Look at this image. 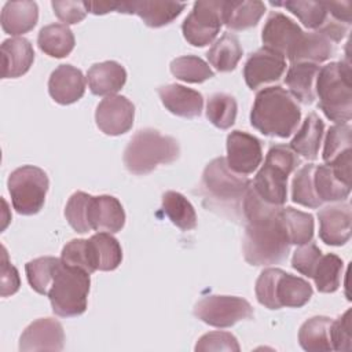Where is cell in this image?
Returning a JSON list of instances; mask_svg holds the SVG:
<instances>
[{
  "label": "cell",
  "instance_id": "cell-11",
  "mask_svg": "<svg viewBox=\"0 0 352 352\" xmlns=\"http://www.w3.org/2000/svg\"><path fill=\"white\" fill-rule=\"evenodd\" d=\"M227 165L239 175L253 173L263 161L261 142L243 131H232L227 136Z\"/></svg>",
  "mask_w": 352,
  "mask_h": 352
},
{
  "label": "cell",
  "instance_id": "cell-12",
  "mask_svg": "<svg viewBox=\"0 0 352 352\" xmlns=\"http://www.w3.org/2000/svg\"><path fill=\"white\" fill-rule=\"evenodd\" d=\"M135 118L133 103L122 95H111L102 99L95 111V121L98 128L110 136L126 133Z\"/></svg>",
  "mask_w": 352,
  "mask_h": 352
},
{
  "label": "cell",
  "instance_id": "cell-17",
  "mask_svg": "<svg viewBox=\"0 0 352 352\" xmlns=\"http://www.w3.org/2000/svg\"><path fill=\"white\" fill-rule=\"evenodd\" d=\"M184 7V3L176 1H118L117 12L135 14L147 26L161 28L176 19Z\"/></svg>",
  "mask_w": 352,
  "mask_h": 352
},
{
  "label": "cell",
  "instance_id": "cell-23",
  "mask_svg": "<svg viewBox=\"0 0 352 352\" xmlns=\"http://www.w3.org/2000/svg\"><path fill=\"white\" fill-rule=\"evenodd\" d=\"M88 241V256L94 271H113L122 261L120 242L110 232H98Z\"/></svg>",
  "mask_w": 352,
  "mask_h": 352
},
{
  "label": "cell",
  "instance_id": "cell-7",
  "mask_svg": "<svg viewBox=\"0 0 352 352\" xmlns=\"http://www.w3.org/2000/svg\"><path fill=\"white\" fill-rule=\"evenodd\" d=\"M89 285L91 279L87 271L67 265L59 258L47 294L54 314L62 318L84 314L87 309Z\"/></svg>",
  "mask_w": 352,
  "mask_h": 352
},
{
  "label": "cell",
  "instance_id": "cell-40",
  "mask_svg": "<svg viewBox=\"0 0 352 352\" xmlns=\"http://www.w3.org/2000/svg\"><path fill=\"white\" fill-rule=\"evenodd\" d=\"M236 110L235 98L223 92L213 94L206 103V117L219 129H228L234 125Z\"/></svg>",
  "mask_w": 352,
  "mask_h": 352
},
{
  "label": "cell",
  "instance_id": "cell-18",
  "mask_svg": "<svg viewBox=\"0 0 352 352\" xmlns=\"http://www.w3.org/2000/svg\"><path fill=\"white\" fill-rule=\"evenodd\" d=\"M48 92L59 104H72L85 92V77L72 65H59L50 76Z\"/></svg>",
  "mask_w": 352,
  "mask_h": 352
},
{
  "label": "cell",
  "instance_id": "cell-41",
  "mask_svg": "<svg viewBox=\"0 0 352 352\" xmlns=\"http://www.w3.org/2000/svg\"><path fill=\"white\" fill-rule=\"evenodd\" d=\"M351 132H352V128L349 124H336L330 126V129L326 133L324 147L322 154L326 165H330L344 157L352 155Z\"/></svg>",
  "mask_w": 352,
  "mask_h": 352
},
{
  "label": "cell",
  "instance_id": "cell-8",
  "mask_svg": "<svg viewBox=\"0 0 352 352\" xmlns=\"http://www.w3.org/2000/svg\"><path fill=\"white\" fill-rule=\"evenodd\" d=\"M7 186L14 209L19 214L32 216L44 206L50 182L41 168L23 165L11 172Z\"/></svg>",
  "mask_w": 352,
  "mask_h": 352
},
{
  "label": "cell",
  "instance_id": "cell-42",
  "mask_svg": "<svg viewBox=\"0 0 352 352\" xmlns=\"http://www.w3.org/2000/svg\"><path fill=\"white\" fill-rule=\"evenodd\" d=\"M59 258L44 256L29 261L25 265L28 282L38 294H48Z\"/></svg>",
  "mask_w": 352,
  "mask_h": 352
},
{
  "label": "cell",
  "instance_id": "cell-39",
  "mask_svg": "<svg viewBox=\"0 0 352 352\" xmlns=\"http://www.w3.org/2000/svg\"><path fill=\"white\" fill-rule=\"evenodd\" d=\"M314 172H315V165L307 164L296 172L292 182V201L294 204H298L311 209H316L322 205V201L318 198L315 191Z\"/></svg>",
  "mask_w": 352,
  "mask_h": 352
},
{
  "label": "cell",
  "instance_id": "cell-25",
  "mask_svg": "<svg viewBox=\"0 0 352 352\" xmlns=\"http://www.w3.org/2000/svg\"><path fill=\"white\" fill-rule=\"evenodd\" d=\"M319 73V65L292 63L286 72L285 82L289 94L302 104H311L316 99L315 84Z\"/></svg>",
  "mask_w": 352,
  "mask_h": 352
},
{
  "label": "cell",
  "instance_id": "cell-37",
  "mask_svg": "<svg viewBox=\"0 0 352 352\" xmlns=\"http://www.w3.org/2000/svg\"><path fill=\"white\" fill-rule=\"evenodd\" d=\"M271 4L285 7L287 11L294 14L305 28L314 29L315 32L320 30L329 18L326 1L292 0V1H283V3L271 1Z\"/></svg>",
  "mask_w": 352,
  "mask_h": 352
},
{
  "label": "cell",
  "instance_id": "cell-14",
  "mask_svg": "<svg viewBox=\"0 0 352 352\" xmlns=\"http://www.w3.org/2000/svg\"><path fill=\"white\" fill-rule=\"evenodd\" d=\"M286 70V59L280 54L265 47L250 54L245 66L243 77L250 89L278 81Z\"/></svg>",
  "mask_w": 352,
  "mask_h": 352
},
{
  "label": "cell",
  "instance_id": "cell-3",
  "mask_svg": "<svg viewBox=\"0 0 352 352\" xmlns=\"http://www.w3.org/2000/svg\"><path fill=\"white\" fill-rule=\"evenodd\" d=\"M315 92L319 109L336 124H348L352 117V84L348 62H330L319 69Z\"/></svg>",
  "mask_w": 352,
  "mask_h": 352
},
{
  "label": "cell",
  "instance_id": "cell-24",
  "mask_svg": "<svg viewBox=\"0 0 352 352\" xmlns=\"http://www.w3.org/2000/svg\"><path fill=\"white\" fill-rule=\"evenodd\" d=\"M38 21V7L34 1H7L1 10V28L11 36L30 32Z\"/></svg>",
  "mask_w": 352,
  "mask_h": 352
},
{
  "label": "cell",
  "instance_id": "cell-34",
  "mask_svg": "<svg viewBox=\"0 0 352 352\" xmlns=\"http://www.w3.org/2000/svg\"><path fill=\"white\" fill-rule=\"evenodd\" d=\"M280 220L289 236L290 245H304L314 238V216L292 206L280 208Z\"/></svg>",
  "mask_w": 352,
  "mask_h": 352
},
{
  "label": "cell",
  "instance_id": "cell-46",
  "mask_svg": "<svg viewBox=\"0 0 352 352\" xmlns=\"http://www.w3.org/2000/svg\"><path fill=\"white\" fill-rule=\"evenodd\" d=\"M239 344L235 338V336H232L228 331H210L204 334L195 345V351L197 352H208V351H234L238 352Z\"/></svg>",
  "mask_w": 352,
  "mask_h": 352
},
{
  "label": "cell",
  "instance_id": "cell-47",
  "mask_svg": "<svg viewBox=\"0 0 352 352\" xmlns=\"http://www.w3.org/2000/svg\"><path fill=\"white\" fill-rule=\"evenodd\" d=\"M351 309H346L330 324V341L333 351H351L352 334H351Z\"/></svg>",
  "mask_w": 352,
  "mask_h": 352
},
{
  "label": "cell",
  "instance_id": "cell-36",
  "mask_svg": "<svg viewBox=\"0 0 352 352\" xmlns=\"http://www.w3.org/2000/svg\"><path fill=\"white\" fill-rule=\"evenodd\" d=\"M344 272L342 260L334 254H322L318 264L314 268L311 278L315 282L318 292L320 293H334L340 285Z\"/></svg>",
  "mask_w": 352,
  "mask_h": 352
},
{
  "label": "cell",
  "instance_id": "cell-21",
  "mask_svg": "<svg viewBox=\"0 0 352 352\" xmlns=\"http://www.w3.org/2000/svg\"><path fill=\"white\" fill-rule=\"evenodd\" d=\"M34 60V51L29 40L23 37L7 38L1 44L3 78H16L23 76Z\"/></svg>",
  "mask_w": 352,
  "mask_h": 352
},
{
  "label": "cell",
  "instance_id": "cell-48",
  "mask_svg": "<svg viewBox=\"0 0 352 352\" xmlns=\"http://www.w3.org/2000/svg\"><path fill=\"white\" fill-rule=\"evenodd\" d=\"M322 250L316 246L314 242H308L304 245H300L298 249H296L293 258H292V267L298 271L300 274L311 278L315 265L318 264Z\"/></svg>",
  "mask_w": 352,
  "mask_h": 352
},
{
  "label": "cell",
  "instance_id": "cell-22",
  "mask_svg": "<svg viewBox=\"0 0 352 352\" xmlns=\"http://www.w3.org/2000/svg\"><path fill=\"white\" fill-rule=\"evenodd\" d=\"M88 85L94 95L111 96L116 95L126 81V72L116 60L95 63L87 73Z\"/></svg>",
  "mask_w": 352,
  "mask_h": 352
},
{
  "label": "cell",
  "instance_id": "cell-43",
  "mask_svg": "<svg viewBox=\"0 0 352 352\" xmlns=\"http://www.w3.org/2000/svg\"><path fill=\"white\" fill-rule=\"evenodd\" d=\"M91 198L92 195L84 191H77L69 198L65 208V217L67 223L74 231L80 234L91 231V227L88 223V209H89Z\"/></svg>",
  "mask_w": 352,
  "mask_h": 352
},
{
  "label": "cell",
  "instance_id": "cell-49",
  "mask_svg": "<svg viewBox=\"0 0 352 352\" xmlns=\"http://www.w3.org/2000/svg\"><path fill=\"white\" fill-rule=\"evenodd\" d=\"M54 14L63 25H74L81 22L87 15L84 1H52Z\"/></svg>",
  "mask_w": 352,
  "mask_h": 352
},
{
  "label": "cell",
  "instance_id": "cell-38",
  "mask_svg": "<svg viewBox=\"0 0 352 352\" xmlns=\"http://www.w3.org/2000/svg\"><path fill=\"white\" fill-rule=\"evenodd\" d=\"M170 73L177 80L192 84H199L214 77V72L209 65L195 55H184L173 59L170 62Z\"/></svg>",
  "mask_w": 352,
  "mask_h": 352
},
{
  "label": "cell",
  "instance_id": "cell-31",
  "mask_svg": "<svg viewBox=\"0 0 352 352\" xmlns=\"http://www.w3.org/2000/svg\"><path fill=\"white\" fill-rule=\"evenodd\" d=\"M37 44L44 54L52 58H65L74 48V34L67 25L51 23L40 30Z\"/></svg>",
  "mask_w": 352,
  "mask_h": 352
},
{
  "label": "cell",
  "instance_id": "cell-20",
  "mask_svg": "<svg viewBox=\"0 0 352 352\" xmlns=\"http://www.w3.org/2000/svg\"><path fill=\"white\" fill-rule=\"evenodd\" d=\"M158 95L166 110L183 118L198 117L204 107L202 95L180 84L162 85L158 88Z\"/></svg>",
  "mask_w": 352,
  "mask_h": 352
},
{
  "label": "cell",
  "instance_id": "cell-9",
  "mask_svg": "<svg viewBox=\"0 0 352 352\" xmlns=\"http://www.w3.org/2000/svg\"><path fill=\"white\" fill-rule=\"evenodd\" d=\"M194 315L209 326L226 329L239 320L250 319L253 316V308L242 297L210 294L202 297L195 304Z\"/></svg>",
  "mask_w": 352,
  "mask_h": 352
},
{
  "label": "cell",
  "instance_id": "cell-15",
  "mask_svg": "<svg viewBox=\"0 0 352 352\" xmlns=\"http://www.w3.org/2000/svg\"><path fill=\"white\" fill-rule=\"evenodd\" d=\"M65 333L62 324L52 318L32 322L21 334L19 351H62Z\"/></svg>",
  "mask_w": 352,
  "mask_h": 352
},
{
  "label": "cell",
  "instance_id": "cell-29",
  "mask_svg": "<svg viewBox=\"0 0 352 352\" xmlns=\"http://www.w3.org/2000/svg\"><path fill=\"white\" fill-rule=\"evenodd\" d=\"M264 12L263 1H224L223 25L231 30H246L256 26Z\"/></svg>",
  "mask_w": 352,
  "mask_h": 352
},
{
  "label": "cell",
  "instance_id": "cell-5",
  "mask_svg": "<svg viewBox=\"0 0 352 352\" xmlns=\"http://www.w3.org/2000/svg\"><path fill=\"white\" fill-rule=\"evenodd\" d=\"M252 184L246 175L231 170L224 157L212 160L204 169L201 187L209 206L216 209H228L231 214H236L241 209L243 197Z\"/></svg>",
  "mask_w": 352,
  "mask_h": 352
},
{
  "label": "cell",
  "instance_id": "cell-6",
  "mask_svg": "<svg viewBox=\"0 0 352 352\" xmlns=\"http://www.w3.org/2000/svg\"><path fill=\"white\" fill-rule=\"evenodd\" d=\"M298 165L300 158L290 146H271L264 165L252 182L253 190L270 205L283 206L287 199V179Z\"/></svg>",
  "mask_w": 352,
  "mask_h": 352
},
{
  "label": "cell",
  "instance_id": "cell-10",
  "mask_svg": "<svg viewBox=\"0 0 352 352\" xmlns=\"http://www.w3.org/2000/svg\"><path fill=\"white\" fill-rule=\"evenodd\" d=\"M224 1H197L191 12L183 21L182 30L184 38L194 47L210 44L223 26Z\"/></svg>",
  "mask_w": 352,
  "mask_h": 352
},
{
  "label": "cell",
  "instance_id": "cell-30",
  "mask_svg": "<svg viewBox=\"0 0 352 352\" xmlns=\"http://www.w3.org/2000/svg\"><path fill=\"white\" fill-rule=\"evenodd\" d=\"M331 319L327 316H314L305 320L298 330V342L308 352L333 351L330 341Z\"/></svg>",
  "mask_w": 352,
  "mask_h": 352
},
{
  "label": "cell",
  "instance_id": "cell-26",
  "mask_svg": "<svg viewBox=\"0 0 352 352\" xmlns=\"http://www.w3.org/2000/svg\"><path fill=\"white\" fill-rule=\"evenodd\" d=\"M312 286L308 280L280 271L275 285V302L276 308L282 307L300 308L305 305L312 297Z\"/></svg>",
  "mask_w": 352,
  "mask_h": 352
},
{
  "label": "cell",
  "instance_id": "cell-32",
  "mask_svg": "<svg viewBox=\"0 0 352 352\" xmlns=\"http://www.w3.org/2000/svg\"><path fill=\"white\" fill-rule=\"evenodd\" d=\"M242 54L243 51L239 38L235 34L226 32L210 47L206 58L217 72H231L236 67L238 62L242 58Z\"/></svg>",
  "mask_w": 352,
  "mask_h": 352
},
{
  "label": "cell",
  "instance_id": "cell-45",
  "mask_svg": "<svg viewBox=\"0 0 352 352\" xmlns=\"http://www.w3.org/2000/svg\"><path fill=\"white\" fill-rule=\"evenodd\" d=\"M60 260L72 267L81 268L88 274L95 272L88 256V241L87 239H72L62 250Z\"/></svg>",
  "mask_w": 352,
  "mask_h": 352
},
{
  "label": "cell",
  "instance_id": "cell-27",
  "mask_svg": "<svg viewBox=\"0 0 352 352\" xmlns=\"http://www.w3.org/2000/svg\"><path fill=\"white\" fill-rule=\"evenodd\" d=\"M336 44L318 32L302 34L298 45L289 56L290 63H314L319 65L333 56Z\"/></svg>",
  "mask_w": 352,
  "mask_h": 352
},
{
  "label": "cell",
  "instance_id": "cell-13",
  "mask_svg": "<svg viewBox=\"0 0 352 352\" xmlns=\"http://www.w3.org/2000/svg\"><path fill=\"white\" fill-rule=\"evenodd\" d=\"M302 34L304 32L294 21L282 12H271L263 28L261 40L265 48L280 54L285 59H289L298 45Z\"/></svg>",
  "mask_w": 352,
  "mask_h": 352
},
{
  "label": "cell",
  "instance_id": "cell-52",
  "mask_svg": "<svg viewBox=\"0 0 352 352\" xmlns=\"http://www.w3.org/2000/svg\"><path fill=\"white\" fill-rule=\"evenodd\" d=\"M88 12L95 15H103L110 11H117L118 1H84Z\"/></svg>",
  "mask_w": 352,
  "mask_h": 352
},
{
  "label": "cell",
  "instance_id": "cell-51",
  "mask_svg": "<svg viewBox=\"0 0 352 352\" xmlns=\"http://www.w3.org/2000/svg\"><path fill=\"white\" fill-rule=\"evenodd\" d=\"M326 7L329 10V14L334 19L351 26V21H352V18H351L352 3L351 1H326Z\"/></svg>",
  "mask_w": 352,
  "mask_h": 352
},
{
  "label": "cell",
  "instance_id": "cell-19",
  "mask_svg": "<svg viewBox=\"0 0 352 352\" xmlns=\"http://www.w3.org/2000/svg\"><path fill=\"white\" fill-rule=\"evenodd\" d=\"M91 230L102 232H118L125 224V212L121 202L113 195L92 197L88 209Z\"/></svg>",
  "mask_w": 352,
  "mask_h": 352
},
{
  "label": "cell",
  "instance_id": "cell-1",
  "mask_svg": "<svg viewBox=\"0 0 352 352\" xmlns=\"http://www.w3.org/2000/svg\"><path fill=\"white\" fill-rule=\"evenodd\" d=\"M301 120V110L296 99L279 85L267 87L257 92L250 124L265 136L289 138Z\"/></svg>",
  "mask_w": 352,
  "mask_h": 352
},
{
  "label": "cell",
  "instance_id": "cell-50",
  "mask_svg": "<svg viewBox=\"0 0 352 352\" xmlns=\"http://www.w3.org/2000/svg\"><path fill=\"white\" fill-rule=\"evenodd\" d=\"M21 286V279L18 270L8 261L7 252L3 248L1 258V297H8L18 292Z\"/></svg>",
  "mask_w": 352,
  "mask_h": 352
},
{
  "label": "cell",
  "instance_id": "cell-33",
  "mask_svg": "<svg viewBox=\"0 0 352 352\" xmlns=\"http://www.w3.org/2000/svg\"><path fill=\"white\" fill-rule=\"evenodd\" d=\"M314 186L318 198L322 202L344 201L351 194V184H346L336 176L329 165L315 166Z\"/></svg>",
  "mask_w": 352,
  "mask_h": 352
},
{
  "label": "cell",
  "instance_id": "cell-4",
  "mask_svg": "<svg viewBox=\"0 0 352 352\" xmlns=\"http://www.w3.org/2000/svg\"><path fill=\"white\" fill-rule=\"evenodd\" d=\"M176 139L157 129L138 131L124 150V165L133 175H147L160 164H170L179 158Z\"/></svg>",
  "mask_w": 352,
  "mask_h": 352
},
{
  "label": "cell",
  "instance_id": "cell-16",
  "mask_svg": "<svg viewBox=\"0 0 352 352\" xmlns=\"http://www.w3.org/2000/svg\"><path fill=\"white\" fill-rule=\"evenodd\" d=\"M319 236L330 246L345 245L351 238L352 209L346 202L324 206L318 213Z\"/></svg>",
  "mask_w": 352,
  "mask_h": 352
},
{
  "label": "cell",
  "instance_id": "cell-2",
  "mask_svg": "<svg viewBox=\"0 0 352 352\" xmlns=\"http://www.w3.org/2000/svg\"><path fill=\"white\" fill-rule=\"evenodd\" d=\"M279 210L270 217L248 223L242 250L245 260L250 265L278 264L287 257L290 242Z\"/></svg>",
  "mask_w": 352,
  "mask_h": 352
},
{
  "label": "cell",
  "instance_id": "cell-35",
  "mask_svg": "<svg viewBox=\"0 0 352 352\" xmlns=\"http://www.w3.org/2000/svg\"><path fill=\"white\" fill-rule=\"evenodd\" d=\"M162 210L169 220L183 231L197 227V213L191 202L177 191H166L162 195Z\"/></svg>",
  "mask_w": 352,
  "mask_h": 352
},
{
  "label": "cell",
  "instance_id": "cell-28",
  "mask_svg": "<svg viewBox=\"0 0 352 352\" xmlns=\"http://www.w3.org/2000/svg\"><path fill=\"white\" fill-rule=\"evenodd\" d=\"M324 132V124L316 113H311L304 120L302 125L290 142V148L304 157L305 160L314 161L318 158L319 147Z\"/></svg>",
  "mask_w": 352,
  "mask_h": 352
},
{
  "label": "cell",
  "instance_id": "cell-44",
  "mask_svg": "<svg viewBox=\"0 0 352 352\" xmlns=\"http://www.w3.org/2000/svg\"><path fill=\"white\" fill-rule=\"evenodd\" d=\"M280 271V268H265L256 280L254 292L257 301L268 309H278L275 302V285Z\"/></svg>",
  "mask_w": 352,
  "mask_h": 352
}]
</instances>
